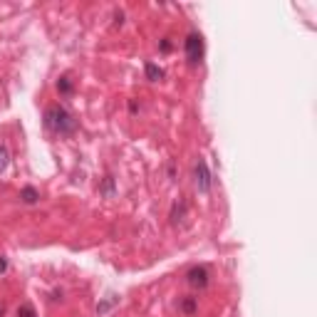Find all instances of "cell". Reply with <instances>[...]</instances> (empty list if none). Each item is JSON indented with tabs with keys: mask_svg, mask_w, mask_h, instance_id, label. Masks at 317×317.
<instances>
[{
	"mask_svg": "<svg viewBox=\"0 0 317 317\" xmlns=\"http://www.w3.org/2000/svg\"><path fill=\"white\" fill-rule=\"evenodd\" d=\"M45 124H47V129H52L59 137H72V134L77 132L75 116L70 114L62 104H52V107L45 112Z\"/></svg>",
	"mask_w": 317,
	"mask_h": 317,
	"instance_id": "cell-1",
	"label": "cell"
},
{
	"mask_svg": "<svg viewBox=\"0 0 317 317\" xmlns=\"http://www.w3.org/2000/svg\"><path fill=\"white\" fill-rule=\"evenodd\" d=\"M186 57L191 65H199L203 59V37L199 32H191L186 37Z\"/></svg>",
	"mask_w": 317,
	"mask_h": 317,
	"instance_id": "cell-2",
	"label": "cell"
},
{
	"mask_svg": "<svg viewBox=\"0 0 317 317\" xmlns=\"http://www.w3.org/2000/svg\"><path fill=\"white\" fill-rule=\"evenodd\" d=\"M194 173H196V186H199V191H201V194H208V191H211V171H208V164H206L203 159L196 161Z\"/></svg>",
	"mask_w": 317,
	"mask_h": 317,
	"instance_id": "cell-3",
	"label": "cell"
},
{
	"mask_svg": "<svg viewBox=\"0 0 317 317\" xmlns=\"http://www.w3.org/2000/svg\"><path fill=\"white\" fill-rule=\"evenodd\" d=\"M208 270L203 268V265H194L188 273H186V280H188V285L191 288H206L208 285Z\"/></svg>",
	"mask_w": 317,
	"mask_h": 317,
	"instance_id": "cell-4",
	"label": "cell"
},
{
	"mask_svg": "<svg viewBox=\"0 0 317 317\" xmlns=\"http://www.w3.org/2000/svg\"><path fill=\"white\" fill-rule=\"evenodd\" d=\"M178 310H181V315L194 317L199 312V300H196V297H183V300L178 302Z\"/></svg>",
	"mask_w": 317,
	"mask_h": 317,
	"instance_id": "cell-5",
	"label": "cell"
},
{
	"mask_svg": "<svg viewBox=\"0 0 317 317\" xmlns=\"http://www.w3.org/2000/svg\"><path fill=\"white\" fill-rule=\"evenodd\" d=\"M146 80H151V82H159L161 77H164V70L161 67H156L154 62H146Z\"/></svg>",
	"mask_w": 317,
	"mask_h": 317,
	"instance_id": "cell-6",
	"label": "cell"
},
{
	"mask_svg": "<svg viewBox=\"0 0 317 317\" xmlns=\"http://www.w3.org/2000/svg\"><path fill=\"white\" fill-rule=\"evenodd\" d=\"M57 92L62 97H70L72 94V80L70 77H59L57 80Z\"/></svg>",
	"mask_w": 317,
	"mask_h": 317,
	"instance_id": "cell-7",
	"label": "cell"
},
{
	"mask_svg": "<svg viewBox=\"0 0 317 317\" xmlns=\"http://www.w3.org/2000/svg\"><path fill=\"white\" fill-rule=\"evenodd\" d=\"M20 199H23V203H37L40 194H37L32 186H28V188H23V191H20Z\"/></svg>",
	"mask_w": 317,
	"mask_h": 317,
	"instance_id": "cell-8",
	"label": "cell"
},
{
	"mask_svg": "<svg viewBox=\"0 0 317 317\" xmlns=\"http://www.w3.org/2000/svg\"><path fill=\"white\" fill-rule=\"evenodd\" d=\"M8 164H10V154H8L5 146H0V173L8 169Z\"/></svg>",
	"mask_w": 317,
	"mask_h": 317,
	"instance_id": "cell-9",
	"label": "cell"
},
{
	"mask_svg": "<svg viewBox=\"0 0 317 317\" xmlns=\"http://www.w3.org/2000/svg\"><path fill=\"white\" fill-rule=\"evenodd\" d=\"M18 317H35V307L28 305V302H25V305H20V307H18Z\"/></svg>",
	"mask_w": 317,
	"mask_h": 317,
	"instance_id": "cell-10",
	"label": "cell"
},
{
	"mask_svg": "<svg viewBox=\"0 0 317 317\" xmlns=\"http://www.w3.org/2000/svg\"><path fill=\"white\" fill-rule=\"evenodd\" d=\"M161 52H171V42H169V40L161 42Z\"/></svg>",
	"mask_w": 317,
	"mask_h": 317,
	"instance_id": "cell-11",
	"label": "cell"
},
{
	"mask_svg": "<svg viewBox=\"0 0 317 317\" xmlns=\"http://www.w3.org/2000/svg\"><path fill=\"white\" fill-rule=\"evenodd\" d=\"M5 270H8V260L0 258V273H5Z\"/></svg>",
	"mask_w": 317,
	"mask_h": 317,
	"instance_id": "cell-12",
	"label": "cell"
},
{
	"mask_svg": "<svg viewBox=\"0 0 317 317\" xmlns=\"http://www.w3.org/2000/svg\"><path fill=\"white\" fill-rule=\"evenodd\" d=\"M5 315V305H3V302H0V317Z\"/></svg>",
	"mask_w": 317,
	"mask_h": 317,
	"instance_id": "cell-13",
	"label": "cell"
}]
</instances>
